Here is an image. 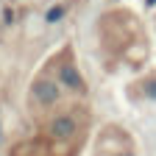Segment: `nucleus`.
I'll return each instance as SVG.
<instances>
[{"instance_id":"nucleus-1","label":"nucleus","mask_w":156,"mask_h":156,"mask_svg":"<svg viewBox=\"0 0 156 156\" xmlns=\"http://www.w3.org/2000/svg\"><path fill=\"white\" fill-rule=\"evenodd\" d=\"M48 131H50V136H53V140L67 142V140H73V136H75L78 123H75V117H70V114H58L56 120H50Z\"/></svg>"},{"instance_id":"nucleus-2","label":"nucleus","mask_w":156,"mask_h":156,"mask_svg":"<svg viewBox=\"0 0 156 156\" xmlns=\"http://www.w3.org/2000/svg\"><path fill=\"white\" fill-rule=\"evenodd\" d=\"M31 98H34L36 106H53V103L58 101V89H56L53 81H36Z\"/></svg>"},{"instance_id":"nucleus-3","label":"nucleus","mask_w":156,"mask_h":156,"mask_svg":"<svg viewBox=\"0 0 156 156\" xmlns=\"http://www.w3.org/2000/svg\"><path fill=\"white\" fill-rule=\"evenodd\" d=\"M62 81H64L67 87H73V89H84V81H81V75H78V70H75L73 62L62 64Z\"/></svg>"}]
</instances>
